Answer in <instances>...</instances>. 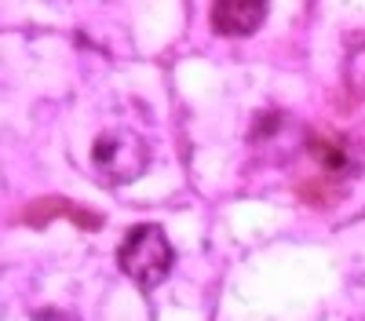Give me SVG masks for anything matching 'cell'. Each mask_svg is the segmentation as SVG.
Wrapping results in <instances>:
<instances>
[{"mask_svg":"<svg viewBox=\"0 0 365 321\" xmlns=\"http://www.w3.org/2000/svg\"><path fill=\"white\" fill-rule=\"evenodd\" d=\"M91 164L106 186L135 183L150 164V142L128 128H110L91 142Z\"/></svg>","mask_w":365,"mask_h":321,"instance_id":"7a4b0ae2","label":"cell"},{"mask_svg":"<svg viewBox=\"0 0 365 321\" xmlns=\"http://www.w3.org/2000/svg\"><path fill=\"white\" fill-rule=\"evenodd\" d=\"M37 321H70L66 314H51V310H44V314H37Z\"/></svg>","mask_w":365,"mask_h":321,"instance_id":"8992f818","label":"cell"},{"mask_svg":"<svg viewBox=\"0 0 365 321\" xmlns=\"http://www.w3.org/2000/svg\"><path fill=\"white\" fill-rule=\"evenodd\" d=\"M267 19L263 0H220L212 4V26L223 37H252Z\"/></svg>","mask_w":365,"mask_h":321,"instance_id":"3957f363","label":"cell"},{"mask_svg":"<svg viewBox=\"0 0 365 321\" xmlns=\"http://www.w3.org/2000/svg\"><path fill=\"white\" fill-rule=\"evenodd\" d=\"M347 84L354 88V95L365 99V44H358L347 55Z\"/></svg>","mask_w":365,"mask_h":321,"instance_id":"5b68a950","label":"cell"},{"mask_svg":"<svg viewBox=\"0 0 365 321\" xmlns=\"http://www.w3.org/2000/svg\"><path fill=\"white\" fill-rule=\"evenodd\" d=\"M172 245L165 238V230L154 226V223H143V226H132L125 233V241L117 248V263L143 292L158 288L168 274H172Z\"/></svg>","mask_w":365,"mask_h":321,"instance_id":"6da1fadb","label":"cell"},{"mask_svg":"<svg viewBox=\"0 0 365 321\" xmlns=\"http://www.w3.org/2000/svg\"><path fill=\"white\" fill-rule=\"evenodd\" d=\"M311 154H314V157L322 161V168H329V172H347V150H344L340 142L311 135Z\"/></svg>","mask_w":365,"mask_h":321,"instance_id":"277c9868","label":"cell"}]
</instances>
